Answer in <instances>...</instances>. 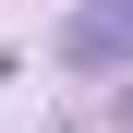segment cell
<instances>
[{
    "mask_svg": "<svg viewBox=\"0 0 133 133\" xmlns=\"http://www.w3.org/2000/svg\"><path fill=\"white\" fill-rule=\"evenodd\" d=\"M61 49H73V61H133V0H97V12H73V24H61Z\"/></svg>",
    "mask_w": 133,
    "mask_h": 133,
    "instance_id": "1",
    "label": "cell"
}]
</instances>
